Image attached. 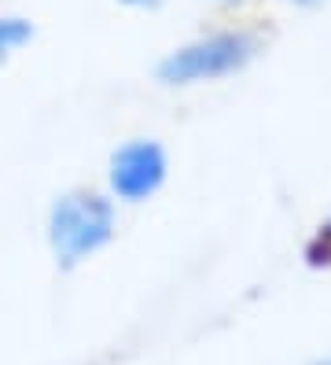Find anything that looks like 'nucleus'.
I'll return each instance as SVG.
<instances>
[{
  "instance_id": "obj_7",
  "label": "nucleus",
  "mask_w": 331,
  "mask_h": 365,
  "mask_svg": "<svg viewBox=\"0 0 331 365\" xmlns=\"http://www.w3.org/2000/svg\"><path fill=\"white\" fill-rule=\"evenodd\" d=\"M313 365H331V354H320V358H317Z\"/></svg>"
},
{
  "instance_id": "obj_1",
  "label": "nucleus",
  "mask_w": 331,
  "mask_h": 365,
  "mask_svg": "<svg viewBox=\"0 0 331 365\" xmlns=\"http://www.w3.org/2000/svg\"><path fill=\"white\" fill-rule=\"evenodd\" d=\"M48 247L63 269H74L110 244L118 229L115 200L93 188H74L48 207Z\"/></svg>"
},
{
  "instance_id": "obj_3",
  "label": "nucleus",
  "mask_w": 331,
  "mask_h": 365,
  "mask_svg": "<svg viewBox=\"0 0 331 365\" xmlns=\"http://www.w3.org/2000/svg\"><path fill=\"white\" fill-rule=\"evenodd\" d=\"M169 174V155L159 140L151 137H132L110 152L107 163V188L110 200L118 203H147L154 192L166 185Z\"/></svg>"
},
{
  "instance_id": "obj_5",
  "label": "nucleus",
  "mask_w": 331,
  "mask_h": 365,
  "mask_svg": "<svg viewBox=\"0 0 331 365\" xmlns=\"http://www.w3.org/2000/svg\"><path fill=\"white\" fill-rule=\"evenodd\" d=\"M305 255H309V262H313V266H331V222L320 225V232L309 240Z\"/></svg>"
},
{
  "instance_id": "obj_9",
  "label": "nucleus",
  "mask_w": 331,
  "mask_h": 365,
  "mask_svg": "<svg viewBox=\"0 0 331 365\" xmlns=\"http://www.w3.org/2000/svg\"><path fill=\"white\" fill-rule=\"evenodd\" d=\"M225 4H232V0H225Z\"/></svg>"
},
{
  "instance_id": "obj_8",
  "label": "nucleus",
  "mask_w": 331,
  "mask_h": 365,
  "mask_svg": "<svg viewBox=\"0 0 331 365\" xmlns=\"http://www.w3.org/2000/svg\"><path fill=\"white\" fill-rule=\"evenodd\" d=\"M298 4H317V0H298Z\"/></svg>"
},
{
  "instance_id": "obj_6",
  "label": "nucleus",
  "mask_w": 331,
  "mask_h": 365,
  "mask_svg": "<svg viewBox=\"0 0 331 365\" xmlns=\"http://www.w3.org/2000/svg\"><path fill=\"white\" fill-rule=\"evenodd\" d=\"M125 8H137V11H147V8H159V0H118Z\"/></svg>"
},
{
  "instance_id": "obj_2",
  "label": "nucleus",
  "mask_w": 331,
  "mask_h": 365,
  "mask_svg": "<svg viewBox=\"0 0 331 365\" xmlns=\"http://www.w3.org/2000/svg\"><path fill=\"white\" fill-rule=\"evenodd\" d=\"M258 52V41L243 30H221L195 37L188 45L173 48L159 63V81L162 85H195V81H210V78H225L243 71Z\"/></svg>"
},
{
  "instance_id": "obj_4",
  "label": "nucleus",
  "mask_w": 331,
  "mask_h": 365,
  "mask_svg": "<svg viewBox=\"0 0 331 365\" xmlns=\"http://www.w3.org/2000/svg\"><path fill=\"white\" fill-rule=\"evenodd\" d=\"M33 41V23L22 15H0V59L15 56Z\"/></svg>"
}]
</instances>
